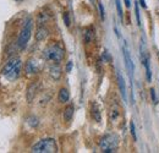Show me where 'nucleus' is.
Wrapping results in <instances>:
<instances>
[{
	"instance_id": "f257e3e1",
	"label": "nucleus",
	"mask_w": 159,
	"mask_h": 153,
	"mask_svg": "<svg viewBox=\"0 0 159 153\" xmlns=\"http://www.w3.org/2000/svg\"><path fill=\"white\" fill-rule=\"evenodd\" d=\"M64 56H65L64 49L61 47H59L58 44L45 48L44 52H43V58L47 61H52V63H55V64L60 63V61L64 59Z\"/></svg>"
},
{
	"instance_id": "f03ea898",
	"label": "nucleus",
	"mask_w": 159,
	"mask_h": 153,
	"mask_svg": "<svg viewBox=\"0 0 159 153\" xmlns=\"http://www.w3.org/2000/svg\"><path fill=\"white\" fill-rule=\"evenodd\" d=\"M33 153H55L58 152V146L54 138H44L38 141L32 146Z\"/></svg>"
},
{
	"instance_id": "7ed1b4c3",
	"label": "nucleus",
	"mask_w": 159,
	"mask_h": 153,
	"mask_svg": "<svg viewBox=\"0 0 159 153\" xmlns=\"http://www.w3.org/2000/svg\"><path fill=\"white\" fill-rule=\"evenodd\" d=\"M32 28H33V20L31 17H28L25 21V23H23V26L21 28V32H20L18 39H17V47L20 49H23L27 45L29 38H31Z\"/></svg>"
},
{
	"instance_id": "20e7f679",
	"label": "nucleus",
	"mask_w": 159,
	"mask_h": 153,
	"mask_svg": "<svg viewBox=\"0 0 159 153\" xmlns=\"http://www.w3.org/2000/svg\"><path fill=\"white\" fill-rule=\"evenodd\" d=\"M99 147L105 153H112V152H115L116 147H117V137L113 134H109V135H105L101 142H99Z\"/></svg>"
},
{
	"instance_id": "39448f33",
	"label": "nucleus",
	"mask_w": 159,
	"mask_h": 153,
	"mask_svg": "<svg viewBox=\"0 0 159 153\" xmlns=\"http://www.w3.org/2000/svg\"><path fill=\"white\" fill-rule=\"evenodd\" d=\"M21 64H22V63H21V59H20V58H11V59H10L7 63L4 65V67L1 69V75L6 77L16 66L21 65Z\"/></svg>"
},
{
	"instance_id": "423d86ee",
	"label": "nucleus",
	"mask_w": 159,
	"mask_h": 153,
	"mask_svg": "<svg viewBox=\"0 0 159 153\" xmlns=\"http://www.w3.org/2000/svg\"><path fill=\"white\" fill-rule=\"evenodd\" d=\"M38 88H39V83H38V82H32L31 85L28 86L27 93H26V98H27V102H28V103H32V102H33L34 97L37 96Z\"/></svg>"
},
{
	"instance_id": "0eeeda50",
	"label": "nucleus",
	"mask_w": 159,
	"mask_h": 153,
	"mask_svg": "<svg viewBox=\"0 0 159 153\" xmlns=\"http://www.w3.org/2000/svg\"><path fill=\"white\" fill-rule=\"evenodd\" d=\"M124 58H125V63H126V67L128 70V74H130V78L132 81V74H133V63L131 60V56H130V53L126 48V45L124 47Z\"/></svg>"
},
{
	"instance_id": "6e6552de",
	"label": "nucleus",
	"mask_w": 159,
	"mask_h": 153,
	"mask_svg": "<svg viewBox=\"0 0 159 153\" xmlns=\"http://www.w3.org/2000/svg\"><path fill=\"white\" fill-rule=\"evenodd\" d=\"M49 34V31L48 28H45L44 26H39L37 32H36V40H38V42H41V40H44Z\"/></svg>"
},
{
	"instance_id": "1a4fd4ad",
	"label": "nucleus",
	"mask_w": 159,
	"mask_h": 153,
	"mask_svg": "<svg viewBox=\"0 0 159 153\" xmlns=\"http://www.w3.org/2000/svg\"><path fill=\"white\" fill-rule=\"evenodd\" d=\"M49 75H50V77L55 81H58L59 78L61 77V69L59 65H52L50 69H49Z\"/></svg>"
},
{
	"instance_id": "9d476101",
	"label": "nucleus",
	"mask_w": 159,
	"mask_h": 153,
	"mask_svg": "<svg viewBox=\"0 0 159 153\" xmlns=\"http://www.w3.org/2000/svg\"><path fill=\"white\" fill-rule=\"evenodd\" d=\"M26 72L27 74H37L39 71V67H38V64L33 60H28L26 63Z\"/></svg>"
},
{
	"instance_id": "9b49d317",
	"label": "nucleus",
	"mask_w": 159,
	"mask_h": 153,
	"mask_svg": "<svg viewBox=\"0 0 159 153\" xmlns=\"http://www.w3.org/2000/svg\"><path fill=\"white\" fill-rule=\"evenodd\" d=\"M69 98H70V93H69V91L66 88H61L60 91H59L58 99H59L60 103H66V102L69 100Z\"/></svg>"
},
{
	"instance_id": "f8f14e48",
	"label": "nucleus",
	"mask_w": 159,
	"mask_h": 153,
	"mask_svg": "<svg viewBox=\"0 0 159 153\" xmlns=\"http://www.w3.org/2000/svg\"><path fill=\"white\" fill-rule=\"evenodd\" d=\"M94 37V29L92 27H88L86 28L85 31V33H83V39H85V43H89L91 40L93 39Z\"/></svg>"
},
{
	"instance_id": "ddd939ff",
	"label": "nucleus",
	"mask_w": 159,
	"mask_h": 153,
	"mask_svg": "<svg viewBox=\"0 0 159 153\" xmlns=\"http://www.w3.org/2000/svg\"><path fill=\"white\" fill-rule=\"evenodd\" d=\"M74 111H75V108L74 105H67L64 110V119L65 121H70L74 116Z\"/></svg>"
},
{
	"instance_id": "4468645a",
	"label": "nucleus",
	"mask_w": 159,
	"mask_h": 153,
	"mask_svg": "<svg viewBox=\"0 0 159 153\" xmlns=\"http://www.w3.org/2000/svg\"><path fill=\"white\" fill-rule=\"evenodd\" d=\"M117 81H119V87H120V92H121V96L126 102V87H125V81L123 78V76L120 74H117Z\"/></svg>"
},
{
	"instance_id": "2eb2a0df",
	"label": "nucleus",
	"mask_w": 159,
	"mask_h": 153,
	"mask_svg": "<svg viewBox=\"0 0 159 153\" xmlns=\"http://www.w3.org/2000/svg\"><path fill=\"white\" fill-rule=\"evenodd\" d=\"M21 66H22V64L21 65H18V66H16L11 72H10L7 76H6V78H9V80H16L18 76H20V72H21Z\"/></svg>"
},
{
	"instance_id": "dca6fc26",
	"label": "nucleus",
	"mask_w": 159,
	"mask_h": 153,
	"mask_svg": "<svg viewBox=\"0 0 159 153\" xmlns=\"http://www.w3.org/2000/svg\"><path fill=\"white\" fill-rule=\"evenodd\" d=\"M49 20V15L48 14H45V12H41L38 15V18H37V22H38V25L39 26H43L47 21Z\"/></svg>"
},
{
	"instance_id": "f3484780",
	"label": "nucleus",
	"mask_w": 159,
	"mask_h": 153,
	"mask_svg": "<svg viewBox=\"0 0 159 153\" xmlns=\"http://www.w3.org/2000/svg\"><path fill=\"white\" fill-rule=\"evenodd\" d=\"M92 116H93V119L96 121H98V122L101 121V111H99L97 104H93L92 105Z\"/></svg>"
},
{
	"instance_id": "a211bd4d",
	"label": "nucleus",
	"mask_w": 159,
	"mask_h": 153,
	"mask_svg": "<svg viewBox=\"0 0 159 153\" xmlns=\"http://www.w3.org/2000/svg\"><path fill=\"white\" fill-rule=\"evenodd\" d=\"M27 122L29 124V126H32V127H37L38 124H39L38 118H36V116H29V118L27 119Z\"/></svg>"
},
{
	"instance_id": "6ab92c4d",
	"label": "nucleus",
	"mask_w": 159,
	"mask_h": 153,
	"mask_svg": "<svg viewBox=\"0 0 159 153\" xmlns=\"http://www.w3.org/2000/svg\"><path fill=\"white\" fill-rule=\"evenodd\" d=\"M143 65L146 66V75H147V81H151L152 72H151V67H150V60H147Z\"/></svg>"
},
{
	"instance_id": "aec40b11",
	"label": "nucleus",
	"mask_w": 159,
	"mask_h": 153,
	"mask_svg": "<svg viewBox=\"0 0 159 153\" xmlns=\"http://www.w3.org/2000/svg\"><path fill=\"white\" fill-rule=\"evenodd\" d=\"M116 3V9H117V14H119V17L123 18V9H121V4H120V0H115Z\"/></svg>"
},
{
	"instance_id": "412c9836",
	"label": "nucleus",
	"mask_w": 159,
	"mask_h": 153,
	"mask_svg": "<svg viewBox=\"0 0 159 153\" xmlns=\"http://www.w3.org/2000/svg\"><path fill=\"white\" fill-rule=\"evenodd\" d=\"M64 22L66 25V27H70V17H69V14L67 12H64Z\"/></svg>"
},
{
	"instance_id": "4be33fe9",
	"label": "nucleus",
	"mask_w": 159,
	"mask_h": 153,
	"mask_svg": "<svg viewBox=\"0 0 159 153\" xmlns=\"http://www.w3.org/2000/svg\"><path fill=\"white\" fill-rule=\"evenodd\" d=\"M135 10H136V17H137V23H138V26H141V20H140V11H138V6H137V4L135 5Z\"/></svg>"
},
{
	"instance_id": "5701e85b",
	"label": "nucleus",
	"mask_w": 159,
	"mask_h": 153,
	"mask_svg": "<svg viewBox=\"0 0 159 153\" xmlns=\"http://www.w3.org/2000/svg\"><path fill=\"white\" fill-rule=\"evenodd\" d=\"M130 130H131V135L136 140V130H135V124H133V122H130Z\"/></svg>"
},
{
	"instance_id": "b1692460",
	"label": "nucleus",
	"mask_w": 159,
	"mask_h": 153,
	"mask_svg": "<svg viewBox=\"0 0 159 153\" xmlns=\"http://www.w3.org/2000/svg\"><path fill=\"white\" fill-rule=\"evenodd\" d=\"M99 11H101V18L102 20H104V17H105V15H104V7H103V5H102V3H99Z\"/></svg>"
},
{
	"instance_id": "393cba45",
	"label": "nucleus",
	"mask_w": 159,
	"mask_h": 153,
	"mask_svg": "<svg viewBox=\"0 0 159 153\" xmlns=\"http://www.w3.org/2000/svg\"><path fill=\"white\" fill-rule=\"evenodd\" d=\"M151 96H152V100L154 102V103H158V99H157V96H155L154 88H151Z\"/></svg>"
},
{
	"instance_id": "a878e982",
	"label": "nucleus",
	"mask_w": 159,
	"mask_h": 153,
	"mask_svg": "<svg viewBox=\"0 0 159 153\" xmlns=\"http://www.w3.org/2000/svg\"><path fill=\"white\" fill-rule=\"evenodd\" d=\"M103 60H104V61H109V60H110V56H109V54H108L106 50L103 53Z\"/></svg>"
},
{
	"instance_id": "bb28decb",
	"label": "nucleus",
	"mask_w": 159,
	"mask_h": 153,
	"mask_svg": "<svg viewBox=\"0 0 159 153\" xmlns=\"http://www.w3.org/2000/svg\"><path fill=\"white\" fill-rule=\"evenodd\" d=\"M71 70H72V61H69L67 66H66V71H67V72H70Z\"/></svg>"
},
{
	"instance_id": "cd10ccee",
	"label": "nucleus",
	"mask_w": 159,
	"mask_h": 153,
	"mask_svg": "<svg viewBox=\"0 0 159 153\" xmlns=\"http://www.w3.org/2000/svg\"><path fill=\"white\" fill-rule=\"evenodd\" d=\"M117 114H119L117 110H113V111H112V120H114V119L117 116Z\"/></svg>"
},
{
	"instance_id": "c85d7f7f",
	"label": "nucleus",
	"mask_w": 159,
	"mask_h": 153,
	"mask_svg": "<svg viewBox=\"0 0 159 153\" xmlns=\"http://www.w3.org/2000/svg\"><path fill=\"white\" fill-rule=\"evenodd\" d=\"M140 3H141V5H142V7H147V5H146V1H144V0H140Z\"/></svg>"
},
{
	"instance_id": "c756f323",
	"label": "nucleus",
	"mask_w": 159,
	"mask_h": 153,
	"mask_svg": "<svg viewBox=\"0 0 159 153\" xmlns=\"http://www.w3.org/2000/svg\"><path fill=\"white\" fill-rule=\"evenodd\" d=\"M125 4H126L127 7H130V5H131V4H130V0H125Z\"/></svg>"
},
{
	"instance_id": "7c9ffc66",
	"label": "nucleus",
	"mask_w": 159,
	"mask_h": 153,
	"mask_svg": "<svg viewBox=\"0 0 159 153\" xmlns=\"http://www.w3.org/2000/svg\"><path fill=\"white\" fill-rule=\"evenodd\" d=\"M16 1H22V0H16Z\"/></svg>"
}]
</instances>
